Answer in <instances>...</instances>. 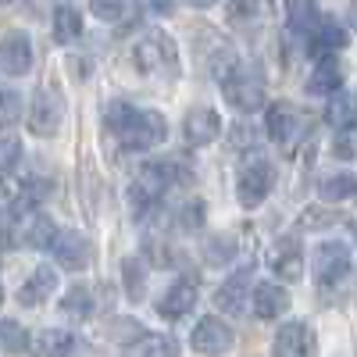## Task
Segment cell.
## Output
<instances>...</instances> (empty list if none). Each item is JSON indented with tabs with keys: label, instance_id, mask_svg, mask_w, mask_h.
<instances>
[{
	"label": "cell",
	"instance_id": "obj_1",
	"mask_svg": "<svg viewBox=\"0 0 357 357\" xmlns=\"http://www.w3.org/2000/svg\"><path fill=\"white\" fill-rule=\"evenodd\" d=\"M104 122L122 139L126 151H151V146L165 143V136H168V122L161 111H143L126 100H114L104 114Z\"/></svg>",
	"mask_w": 357,
	"mask_h": 357
},
{
	"label": "cell",
	"instance_id": "obj_2",
	"mask_svg": "<svg viewBox=\"0 0 357 357\" xmlns=\"http://www.w3.org/2000/svg\"><path fill=\"white\" fill-rule=\"evenodd\" d=\"M178 161H151V165H143L139 175L132 178V186H129V207H132V215H146L151 207L161 200V193L178 178Z\"/></svg>",
	"mask_w": 357,
	"mask_h": 357
},
{
	"label": "cell",
	"instance_id": "obj_3",
	"mask_svg": "<svg viewBox=\"0 0 357 357\" xmlns=\"http://www.w3.org/2000/svg\"><path fill=\"white\" fill-rule=\"evenodd\" d=\"M132 65H136L143 75H154V79L175 75V43H172L165 33L143 36V40L132 47Z\"/></svg>",
	"mask_w": 357,
	"mask_h": 357
},
{
	"label": "cell",
	"instance_id": "obj_4",
	"mask_svg": "<svg viewBox=\"0 0 357 357\" xmlns=\"http://www.w3.org/2000/svg\"><path fill=\"white\" fill-rule=\"evenodd\" d=\"M65 114V100L57 89H36L33 107H29V132L33 136H54L57 126H61Z\"/></svg>",
	"mask_w": 357,
	"mask_h": 357
},
{
	"label": "cell",
	"instance_id": "obj_5",
	"mask_svg": "<svg viewBox=\"0 0 357 357\" xmlns=\"http://www.w3.org/2000/svg\"><path fill=\"white\" fill-rule=\"evenodd\" d=\"M222 93L225 100L236 107V111H254L264 104V82L257 72H243V68H236L225 82H222Z\"/></svg>",
	"mask_w": 357,
	"mask_h": 357
},
{
	"label": "cell",
	"instance_id": "obj_6",
	"mask_svg": "<svg viewBox=\"0 0 357 357\" xmlns=\"http://www.w3.org/2000/svg\"><path fill=\"white\" fill-rule=\"evenodd\" d=\"M232 343H236L232 329H229V325H225L222 318H215V314L200 318V321H197V329H193V336H190V347H193L197 354H204V357L229 354V350H232Z\"/></svg>",
	"mask_w": 357,
	"mask_h": 357
},
{
	"label": "cell",
	"instance_id": "obj_7",
	"mask_svg": "<svg viewBox=\"0 0 357 357\" xmlns=\"http://www.w3.org/2000/svg\"><path fill=\"white\" fill-rule=\"evenodd\" d=\"M272 183H275L272 165L254 161L240 172V178H236V200H240L243 207H257V204H264L268 193H272Z\"/></svg>",
	"mask_w": 357,
	"mask_h": 357
},
{
	"label": "cell",
	"instance_id": "obj_8",
	"mask_svg": "<svg viewBox=\"0 0 357 357\" xmlns=\"http://www.w3.org/2000/svg\"><path fill=\"white\" fill-rule=\"evenodd\" d=\"M350 272V247L340 240H325L314 250V279L321 286H336Z\"/></svg>",
	"mask_w": 357,
	"mask_h": 357
},
{
	"label": "cell",
	"instance_id": "obj_9",
	"mask_svg": "<svg viewBox=\"0 0 357 357\" xmlns=\"http://www.w3.org/2000/svg\"><path fill=\"white\" fill-rule=\"evenodd\" d=\"M197 279L193 275H178L172 286H168V293L158 301V314L165 318V321H178V318H186L193 307H197Z\"/></svg>",
	"mask_w": 357,
	"mask_h": 357
},
{
	"label": "cell",
	"instance_id": "obj_10",
	"mask_svg": "<svg viewBox=\"0 0 357 357\" xmlns=\"http://www.w3.org/2000/svg\"><path fill=\"white\" fill-rule=\"evenodd\" d=\"M50 254L57 257V264H61L65 272H82V268L89 264V257H93V247H89L86 236L65 229V232H57V240H54Z\"/></svg>",
	"mask_w": 357,
	"mask_h": 357
},
{
	"label": "cell",
	"instance_id": "obj_11",
	"mask_svg": "<svg viewBox=\"0 0 357 357\" xmlns=\"http://www.w3.org/2000/svg\"><path fill=\"white\" fill-rule=\"evenodd\" d=\"M268 268L275 272V279H301L304 275V247L296 243V236H282V240L272 247V254H268Z\"/></svg>",
	"mask_w": 357,
	"mask_h": 357
},
{
	"label": "cell",
	"instance_id": "obj_12",
	"mask_svg": "<svg viewBox=\"0 0 357 357\" xmlns=\"http://www.w3.org/2000/svg\"><path fill=\"white\" fill-rule=\"evenodd\" d=\"M343 47H347V29L336 18H318V25L307 36V50L314 61H329L333 50H343Z\"/></svg>",
	"mask_w": 357,
	"mask_h": 357
},
{
	"label": "cell",
	"instance_id": "obj_13",
	"mask_svg": "<svg viewBox=\"0 0 357 357\" xmlns=\"http://www.w3.org/2000/svg\"><path fill=\"white\" fill-rule=\"evenodd\" d=\"M29 68H33V43H29L25 33H8L4 40H0V72L8 75H25Z\"/></svg>",
	"mask_w": 357,
	"mask_h": 357
},
{
	"label": "cell",
	"instance_id": "obj_14",
	"mask_svg": "<svg viewBox=\"0 0 357 357\" xmlns=\"http://www.w3.org/2000/svg\"><path fill=\"white\" fill-rule=\"evenodd\" d=\"M54 289H57V272H54L50 264H36L33 275L18 286V304L22 307H40Z\"/></svg>",
	"mask_w": 357,
	"mask_h": 357
},
{
	"label": "cell",
	"instance_id": "obj_15",
	"mask_svg": "<svg viewBox=\"0 0 357 357\" xmlns=\"http://www.w3.org/2000/svg\"><path fill=\"white\" fill-rule=\"evenodd\" d=\"M275 357H311V329L304 321H286L279 325L275 343H272Z\"/></svg>",
	"mask_w": 357,
	"mask_h": 357
},
{
	"label": "cell",
	"instance_id": "obj_16",
	"mask_svg": "<svg viewBox=\"0 0 357 357\" xmlns=\"http://www.w3.org/2000/svg\"><path fill=\"white\" fill-rule=\"evenodd\" d=\"M289 311V293L279 282H254V314L261 321H275Z\"/></svg>",
	"mask_w": 357,
	"mask_h": 357
},
{
	"label": "cell",
	"instance_id": "obj_17",
	"mask_svg": "<svg viewBox=\"0 0 357 357\" xmlns=\"http://www.w3.org/2000/svg\"><path fill=\"white\" fill-rule=\"evenodd\" d=\"M218 129H222V118H218V111H211V107L190 111L186 122H183V132H186V143H190V146L215 143V139H218Z\"/></svg>",
	"mask_w": 357,
	"mask_h": 357
},
{
	"label": "cell",
	"instance_id": "obj_18",
	"mask_svg": "<svg viewBox=\"0 0 357 357\" xmlns=\"http://www.w3.org/2000/svg\"><path fill=\"white\" fill-rule=\"evenodd\" d=\"M57 232H61V229L54 225V218L43 215V211H36V215H29V218H25L22 243H25V247H33V250H50L54 240H57Z\"/></svg>",
	"mask_w": 357,
	"mask_h": 357
},
{
	"label": "cell",
	"instance_id": "obj_19",
	"mask_svg": "<svg viewBox=\"0 0 357 357\" xmlns=\"http://www.w3.org/2000/svg\"><path fill=\"white\" fill-rule=\"evenodd\" d=\"M264 126H268V136H272L275 143H282V146H289L293 143V132H296V111L289 107V104H268V114H264Z\"/></svg>",
	"mask_w": 357,
	"mask_h": 357
},
{
	"label": "cell",
	"instance_id": "obj_20",
	"mask_svg": "<svg viewBox=\"0 0 357 357\" xmlns=\"http://www.w3.org/2000/svg\"><path fill=\"white\" fill-rule=\"evenodd\" d=\"M215 307L225 314H243L247 311V272H236L232 279H225L215 293Z\"/></svg>",
	"mask_w": 357,
	"mask_h": 357
},
{
	"label": "cell",
	"instance_id": "obj_21",
	"mask_svg": "<svg viewBox=\"0 0 357 357\" xmlns=\"http://www.w3.org/2000/svg\"><path fill=\"white\" fill-rule=\"evenodd\" d=\"M325 122L336 126L340 132L354 129L357 126V97L343 93V89H340L336 97H329V104H325Z\"/></svg>",
	"mask_w": 357,
	"mask_h": 357
},
{
	"label": "cell",
	"instance_id": "obj_22",
	"mask_svg": "<svg viewBox=\"0 0 357 357\" xmlns=\"http://www.w3.org/2000/svg\"><path fill=\"white\" fill-rule=\"evenodd\" d=\"M340 86H343V72H340V65L333 61V57H329V61H318V68L307 79V89L314 97H336Z\"/></svg>",
	"mask_w": 357,
	"mask_h": 357
},
{
	"label": "cell",
	"instance_id": "obj_23",
	"mask_svg": "<svg viewBox=\"0 0 357 357\" xmlns=\"http://www.w3.org/2000/svg\"><path fill=\"white\" fill-rule=\"evenodd\" d=\"M33 350H36V357H72L75 336L65 333V329H43L33 340Z\"/></svg>",
	"mask_w": 357,
	"mask_h": 357
},
{
	"label": "cell",
	"instance_id": "obj_24",
	"mask_svg": "<svg viewBox=\"0 0 357 357\" xmlns=\"http://www.w3.org/2000/svg\"><path fill=\"white\" fill-rule=\"evenodd\" d=\"M318 197L329 200V204H340V200L357 197V175L354 172H333V175H325L321 183H318Z\"/></svg>",
	"mask_w": 357,
	"mask_h": 357
},
{
	"label": "cell",
	"instance_id": "obj_25",
	"mask_svg": "<svg viewBox=\"0 0 357 357\" xmlns=\"http://www.w3.org/2000/svg\"><path fill=\"white\" fill-rule=\"evenodd\" d=\"M82 36V15L68 4L54 8V40L57 43H75Z\"/></svg>",
	"mask_w": 357,
	"mask_h": 357
},
{
	"label": "cell",
	"instance_id": "obj_26",
	"mask_svg": "<svg viewBox=\"0 0 357 357\" xmlns=\"http://www.w3.org/2000/svg\"><path fill=\"white\" fill-rule=\"evenodd\" d=\"M61 314H68V318H89L93 314V293H89L86 282L68 286V293L61 296Z\"/></svg>",
	"mask_w": 357,
	"mask_h": 357
},
{
	"label": "cell",
	"instance_id": "obj_27",
	"mask_svg": "<svg viewBox=\"0 0 357 357\" xmlns=\"http://www.w3.org/2000/svg\"><path fill=\"white\" fill-rule=\"evenodd\" d=\"M0 347H4L8 354H25L29 347H33V336L25 333V325L4 318V321H0Z\"/></svg>",
	"mask_w": 357,
	"mask_h": 357
},
{
	"label": "cell",
	"instance_id": "obj_28",
	"mask_svg": "<svg viewBox=\"0 0 357 357\" xmlns=\"http://www.w3.org/2000/svg\"><path fill=\"white\" fill-rule=\"evenodd\" d=\"M122 275H126V293H129V301L136 304L139 296H143V282H146V261H143L139 254L129 257L126 268H122Z\"/></svg>",
	"mask_w": 357,
	"mask_h": 357
},
{
	"label": "cell",
	"instance_id": "obj_29",
	"mask_svg": "<svg viewBox=\"0 0 357 357\" xmlns=\"http://www.w3.org/2000/svg\"><path fill=\"white\" fill-rule=\"evenodd\" d=\"M314 25H318L314 4H307V0H293V4H289V29H293V33H307L311 36Z\"/></svg>",
	"mask_w": 357,
	"mask_h": 357
},
{
	"label": "cell",
	"instance_id": "obj_30",
	"mask_svg": "<svg viewBox=\"0 0 357 357\" xmlns=\"http://www.w3.org/2000/svg\"><path fill=\"white\" fill-rule=\"evenodd\" d=\"M236 257V243H232V236H211L204 247V261L207 264H229Z\"/></svg>",
	"mask_w": 357,
	"mask_h": 357
},
{
	"label": "cell",
	"instance_id": "obj_31",
	"mask_svg": "<svg viewBox=\"0 0 357 357\" xmlns=\"http://www.w3.org/2000/svg\"><path fill=\"white\" fill-rule=\"evenodd\" d=\"M18 118H22V97H18V89H0V129L18 126Z\"/></svg>",
	"mask_w": 357,
	"mask_h": 357
},
{
	"label": "cell",
	"instance_id": "obj_32",
	"mask_svg": "<svg viewBox=\"0 0 357 357\" xmlns=\"http://www.w3.org/2000/svg\"><path fill=\"white\" fill-rule=\"evenodd\" d=\"M340 222H347V215L333 211V207H314V211L301 215V229H329V225H340Z\"/></svg>",
	"mask_w": 357,
	"mask_h": 357
},
{
	"label": "cell",
	"instance_id": "obj_33",
	"mask_svg": "<svg viewBox=\"0 0 357 357\" xmlns=\"http://www.w3.org/2000/svg\"><path fill=\"white\" fill-rule=\"evenodd\" d=\"M236 68H240V61H236V54L229 50V47H222V50H215V57H211V75L218 79V82H225Z\"/></svg>",
	"mask_w": 357,
	"mask_h": 357
},
{
	"label": "cell",
	"instance_id": "obj_34",
	"mask_svg": "<svg viewBox=\"0 0 357 357\" xmlns=\"http://www.w3.org/2000/svg\"><path fill=\"white\" fill-rule=\"evenodd\" d=\"M143 357H178V343L172 336H146Z\"/></svg>",
	"mask_w": 357,
	"mask_h": 357
},
{
	"label": "cell",
	"instance_id": "obj_35",
	"mask_svg": "<svg viewBox=\"0 0 357 357\" xmlns=\"http://www.w3.org/2000/svg\"><path fill=\"white\" fill-rule=\"evenodd\" d=\"M18 161H22V143L4 136V139H0V172H15Z\"/></svg>",
	"mask_w": 357,
	"mask_h": 357
},
{
	"label": "cell",
	"instance_id": "obj_36",
	"mask_svg": "<svg viewBox=\"0 0 357 357\" xmlns=\"http://www.w3.org/2000/svg\"><path fill=\"white\" fill-rule=\"evenodd\" d=\"M178 222H183L186 232L200 229V225H204V204H200V200H190V204L183 207V215H178Z\"/></svg>",
	"mask_w": 357,
	"mask_h": 357
},
{
	"label": "cell",
	"instance_id": "obj_37",
	"mask_svg": "<svg viewBox=\"0 0 357 357\" xmlns=\"http://www.w3.org/2000/svg\"><path fill=\"white\" fill-rule=\"evenodd\" d=\"M333 154H336V158H357V126L347 129V132H340V139H336V146H333Z\"/></svg>",
	"mask_w": 357,
	"mask_h": 357
},
{
	"label": "cell",
	"instance_id": "obj_38",
	"mask_svg": "<svg viewBox=\"0 0 357 357\" xmlns=\"http://www.w3.org/2000/svg\"><path fill=\"white\" fill-rule=\"evenodd\" d=\"M89 11H93L100 22H122V18L129 15V8H126V4H100V0H97V4L89 8Z\"/></svg>",
	"mask_w": 357,
	"mask_h": 357
},
{
	"label": "cell",
	"instance_id": "obj_39",
	"mask_svg": "<svg viewBox=\"0 0 357 357\" xmlns=\"http://www.w3.org/2000/svg\"><path fill=\"white\" fill-rule=\"evenodd\" d=\"M232 146H236V151H243V146H254V129H250L247 122L236 126V132H232Z\"/></svg>",
	"mask_w": 357,
	"mask_h": 357
},
{
	"label": "cell",
	"instance_id": "obj_40",
	"mask_svg": "<svg viewBox=\"0 0 357 357\" xmlns=\"http://www.w3.org/2000/svg\"><path fill=\"white\" fill-rule=\"evenodd\" d=\"M354 25H357V8H354Z\"/></svg>",
	"mask_w": 357,
	"mask_h": 357
},
{
	"label": "cell",
	"instance_id": "obj_41",
	"mask_svg": "<svg viewBox=\"0 0 357 357\" xmlns=\"http://www.w3.org/2000/svg\"><path fill=\"white\" fill-rule=\"evenodd\" d=\"M0 296H4V289H0Z\"/></svg>",
	"mask_w": 357,
	"mask_h": 357
}]
</instances>
